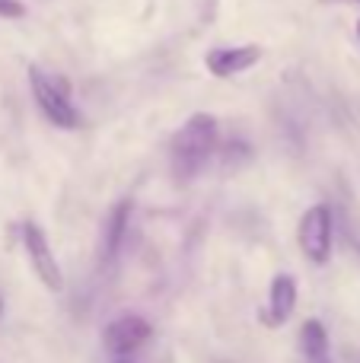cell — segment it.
<instances>
[{
  "instance_id": "obj_2",
  "label": "cell",
  "mask_w": 360,
  "mask_h": 363,
  "mask_svg": "<svg viewBox=\"0 0 360 363\" xmlns=\"http://www.w3.org/2000/svg\"><path fill=\"white\" fill-rule=\"evenodd\" d=\"M29 89L38 112L55 128H61V131H77L80 128V112L70 102V86L61 77H51L38 64H29Z\"/></svg>"
},
{
  "instance_id": "obj_9",
  "label": "cell",
  "mask_w": 360,
  "mask_h": 363,
  "mask_svg": "<svg viewBox=\"0 0 360 363\" xmlns=\"http://www.w3.org/2000/svg\"><path fill=\"white\" fill-rule=\"evenodd\" d=\"M300 347H303L306 363H335L332 360V341L329 332L319 319H306L300 325Z\"/></svg>"
},
{
  "instance_id": "obj_13",
  "label": "cell",
  "mask_w": 360,
  "mask_h": 363,
  "mask_svg": "<svg viewBox=\"0 0 360 363\" xmlns=\"http://www.w3.org/2000/svg\"><path fill=\"white\" fill-rule=\"evenodd\" d=\"M0 313H4V300H0Z\"/></svg>"
},
{
  "instance_id": "obj_6",
  "label": "cell",
  "mask_w": 360,
  "mask_h": 363,
  "mask_svg": "<svg viewBox=\"0 0 360 363\" xmlns=\"http://www.w3.org/2000/svg\"><path fill=\"white\" fill-rule=\"evenodd\" d=\"M300 300V290H297V277L281 271V274L271 277V287H268V303L261 309V322L268 328H281L287 319L293 315Z\"/></svg>"
},
{
  "instance_id": "obj_7",
  "label": "cell",
  "mask_w": 360,
  "mask_h": 363,
  "mask_svg": "<svg viewBox=\"0 0 360 363\" xmlns=\"http://www.w3.org/2000/svg\"><path fill=\"white\" fill-rule=\"evenodd\" d=\"M261 61V48L259 45H233V48H214L204 57V67L217 77V80H230V77L246 74L249 67Z\"/></svg>"
},
{
  "instance_id": "obj_12",
  "label": "cell",
  "mask_w": 360,
  "mask_h": 363,
  "mask_svg": "<svg viewBox=\"0 0 360 363\" xmlns=\"http://www.w3.org/2000/svg\"><path fill=\"white\" fill-rule=\"evenodd\" d=\"M357 38H360V19H357Z\"/></svg>"
},
{
  "instance_id": "obj_14",
  "label": "cell",
  "mask_w": 360,
  "mask_h": 363,
  "mask_svg": "<svg viewBox=\"0 0 360 363\" xmlns=\"http://www.w3.org/2000/svg\"><path fill=\"white\" fill-rule=\"evenodd\" d=\"M354 4H360V0H354Z\"/></svg>"
},
{
  "instance_id": "obj_5",
  "label": "cell",
  "mask_w": 360,
  "mask_h": 363,
  "mask_svg": "<svg viewBox=\"0 0 360 363\" xmlns=\"http://www.w3.org/2000/svg\"><path fill=\"white\" fill-rule=\"evenodd\" d=\"M150 335H153V325L144 315L125 313L106 325L102 345H106V351H112L115 357H128V354H134L137 347H144L147 341H150Z\"/></svg>"
},
{
  "instance_id": "obj_11",
  "label": "cell",
  "mask_w": 360,
  "mask_h": 363,
  "mask_svg": "<svg viewBox=\"0 0 360 363\" xmlns=\"http://www.w3.org/2000/svg\"><path fill=\"white\" fill-rule=\"evenodd\" d=\"M115 363H134V360H128V357H118V360H115Z\"/></svg>"
},
{
  "instance_id": "obj_1",
  "label": "cell",
  "mask_w": 360,
  "mask_h": 363,
  "mask_svg": "<svg viewBox=\"0 0 360 363\" xmlns=\"http://www.w3.org/2000/svg\"><path fill=\"white\" fill-rule=\"evenodd\" d=\"M217 150V118L208 112H195L172 138V169L179 179H191L208 166Z\"/></svg>"
},
{
  "instance_id": "obj_3",
  "label": "cell",
  "mask_w": 360,
  "mask_h": 363,
  "mask_svg": "<svg viewBox=\"0 0 360 363\" xmlns=\"http://www.w3.org/2000/svg\"><path fill=\"white\" fill-rule=\"evenodd\" d=\"M297 242L300 252L306 255L310 264H329L332 249H335V217H332L329 204H313L303 211L297 226Z\"/></svg>"
},
{
  "instance_id": "obj_8",
  "label": "cell",
  "mask_w": 360,
  "mask_h": 363,
  "mask_svg": "<svg viewBox=\"0 0 360 363\" xmlns=\"http://www.w3.org/2000/svg\"><path fill=\"white\" fill-rule=\"evenodd\" d=\"M128 223H131V201H118L112 211L106 213V223H102V262H115L125 245L128 236Z\"/></svg>"
},
{
  "instance_id": "obj_4",
  "label": "cell",
  "mask_w": 360,
  "mask_h": 363,
  "mask_svg": "<svg viewBox=\"0 0 360 363\" xmlns=\"http://www.w3.org/2000/svg\"><path fill=\"white\" fill-rule=\"evenodd\" d=\"M23 249H26V258H29L32 271H35V277L42 281V287L51 290V294H61L64 271H61V264H57L55 252H51L45 230L38 223H32V220L23 223Z\"/></svg>"
},
{
  "instance_id": "obj_10",
  "label": "cell",
  "mask_w": 360,
  "mask_h": 363,
  "mask_svg": "<svg viewBox=\"0 0 360 363\" xmlns=\"http://www.w3.org/2000/svg\"><path fill=\"white\" fill-rule=\"evenodd\" d=\"M26 13L29 10L23 0H0V19H23Z\"/></svg>"
}]
</instances>
